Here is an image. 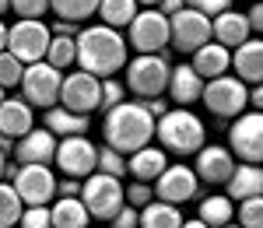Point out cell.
I'll return each instance as SVG.
<instances>
[{
	"mask_svg": "<svg viewBox=\"0 0 263 228\" xmlns=\"http://www.w3.org/2000/svg\"><path fill=\"white\" fill-rule=\"evenodd\" d=\"M78 70H88L95 78H112L116 70H123L126 63V39L120 28L109 25H91V28H78Z\"/></svg>",
	"mask_w": 263,
	"mask_h": 228,
	"instance_id": "cell-1",
	"label": "cell"
},
{
	"mask_svg": "<svg viewBox=\"0 0 263 228\" xmlns=\"http://www.w3.org/2000/svg\"><path fill=\"white\" fill-rule=\"evenodd\" d=\"M102 137H105V144L116 147L120 155H130V151H137V147L155 141V116L141 102L123 99L120 105L105 109V116H102Z\"/></svg>",
	"mask_w": 263,
	"mask_h": 228,
	"instance_id": "cell-2",
	"label": "cell"
},
{
	"mask_svg": "<svg viewBox=\"0 0 263 228\" xmlns=\"http://www.w3.org/2000/svg\"><path fill=\"white\" fill-rule=\"evenodd\" d=\"M155 137L162 141V151H172V155H197L207 141V126L197 112H190L186 105L179 109H165L162 116L155 120Z\"/></svg>",
	"mask_w": 263,
	"mask_h": 228,
	"instance_id": "cell-3",
	"label": "cell"
},
{
	"mask_svg": "<svg viewBox=\"0 0 263 228\" xmlns=\"http://www.w3.org/2000/svg\"><path fill=\"white\" fill-rule=\"evenodd\" d=\"M123 70H126V95H137V99H158L165 95V88H168V70H172V63L168 56L162 53H141V56H134L130 63H123Z\"/></svg>",
	"mask_w": 263,
	"mask_h": 228,
	"instance_id": "cell-4",
	"label": "cell"
},
{
	"mask_svg": "<svg viewBox=\"0 0 263 228\" xmlns=\"http://www.w3.org/2000/svg\"><path fill=\"white\" fill-rule=\"evenodd\" d=\"M200 102L218 120H235L239 112H246V105H249V84L239 81V78H228V74L211 78V81H203Z\"/></svg>",
	"mask_w": 263,
	"mask_h": 228,
	"instance_id": "cell-5",
	"label": "cell"
},
{
	"mask_svg": "<svg viewBox=\"0 0 263 228\" xmlns=\"http://www.w3.org/2000/svg\"><path fill=\"white\" fill-rule=\"evenodd\" d=\"M60 81H63V70L49 67L46 60H35V63H25L21 70V99L32 105V109H49V105L60 102Z\"/></svg>",
	"mask_w": 263,
	"mask_h": 228,
	"instance_id": "cell-6",
	"label": "cell"
},
{
	"mask_svg": "<svg viewBox=\"0 0 263 228\" xmlns=\"http://www.w3.org/2000/svg\"><path fill=\"white\" fill-rule=\"evenodd\" d=\"M81 204L88 207L91 218H99V221H109L116 211L123 207V183L116 176H105V172H91V176H84L81 183Z\"/></svg>",
	"mask_w": 263,
	"mask_h": 228,
	"instance_id": "cell-7",
	"label": "cell"
},
{
	"mask_svg": "<svg viewBox=\"0 0 263 228\" xmlns=\"http://www.w3.org/2000/svg\"><path fill=\"white\" fill-rule=\"evenodd\" d=\"M228 151L232 158L249 162V165H260L263 162V116L253 112H239L232 126H228Z\"/></svg>",
	"mask_w": 263,
	"mask_h": 228,
	"instance_id": "cell-8",
	"label": "cell"
},
{
	"mask_svg": "<svg viewBox=\"0 0 263 228\" xmlns=\"http://www.w3.org/2000/svg\"><path fill=\"white\" fill-rule=\"evenodd\" d=\"M7 176H11V186H14L25 207L57 200V176L49 165H18V168H7Z\"/></svg>",
	"mask_w": 263,
	"mask_h": 228,
	"instance_id": "cell-9",
	"label": "cell"
},
{
	"mask_svg": "<svg viewBox=\"0 0 263 228\" xmlns=\"http://www.w3.org/2000/svg\"><path fill=\"white\" fill-rule=\"evenodd\" d=\"M123 39H126V46H134L137 53H162L165 46H168V18L158 7H144L126 25Z\"/></svg>",
	"mask_w": 263,
	"mask_h": 228,
	"instance_id": "cell-10",
	"label": "cell"
},
{
	"mask_svg": "<svg viewBox=\"0 0 263 228\" xmlns=\"http://www.w3.org/2000/svg\"><path fill=\"white\" fill-rule=\"evenodd\" d=\"M49 46V25L42 18H18L7 28V53H14L21 63L46 60Z\"/></svg>",
	"mask_w": 263,
	"mask_h": 228,
	"instance_id": "cell-11",
	"label": "cell"
},
{
	"mask_svg": "<svg viewBox=\"0 0 263 228\" xmlns=\"http://www.w3.org/2000/svg\"><path fill=\"white\" fill-rule=\"evenodd\" d=\"M95 155H99V147L91 144L84 134H74V137H57V155H53V162H57V168H60L63 176L84 179V176L95 172Z\"/></svg>",
	"mask_w": 263,
	"mask_h": 228,
	"instance_id": "cell-12",
	"label": "cell"
},
{
	"mask_svg": "<svg viewBox=\"0 0 263 228\" xmlns=\"http://www.w3.org/2000/svg\"><path fill=\"white\" fill-rule=\"evenodd\" d=\"M168 42L179 49V53H193L200 49L203 42H211V18L193 11V7H182L168 18Z\"/></svg>",
	"mask_w": 263,
	"mask_h": 228,
	"instance_id": "cell-13",
	"label": "cell"
},
{
	"mask_svg": "<svg viewBox=\"0 0 263 228\" xmlns=\"http://www.w3.org/2000/svg\"><path fill=\"white\" fill-rule=\"evenodd\" d=\"M99 91H102V78L88 74V70H70L60 81V102L63 109L88 116V112L99 109Z\"/></svg>",
	"mask_w": 263,
	"mask_h": 228,
	"instance_id": "cell-14",
	"label": "cell"
},
{
	"mask_svg": "<svg viewBox=\"0 0 263 228\" xmlns=\"http://www.w3.org/2000/svg\"><path fill=\"white\" fill-rule=\"evenodd\" d=\"M155 197L165 200V204H190L193 197H197V189H200V179H197V172L190 165H165L162 176L155 179Z\"/></svg>",
	"mask_w": 263,
	"mask_h": 228,
	"instance_id": "cell-15",
	"label": "cell"
},
{
	"mask_svg": "<svg viewBox=\"0 0 263 228\" xmlns=\"http://www.w3.org/2000/svg\"><path fill=\"white\" fill-rule=\"evenodd\" d=\"M57 155V137L46 126H32L14 141V162L18 165H49Z\"/></svg>",
	"mask_w": 263,
	"mask_h": 228,
	"instance_id": "cell-16",
	"label": "cell"
},
{
	"mask_svg": "<svg viewBox=\"0 0 263 228\" xmlns=\"http://www.w3.org/2000/svg\"><path fill=\"white\" fill-rule=\"evenodd\" d=\"M235 168V158H232V151L224 144H203L197 151V179L200 183H211V186H224V179H228V172Z\"/></svg>",
	"mask_w": 263,
	"mask_h": 228,
	"instance_id": "cell-17",
	"label": "cell"
},
{
	"mask_svg": "<svg viewBox=\"0 0 263 228\" xmlns=\"http://www.w3.org/2000/svg\"><path fill=\"white\" fill-rule=\"evenodd\" d=\"M224 197L232 204L239 200H249V197H263V168L260 165H249V162H235V168L228 172L224 179Z\"/></svg>",
	"mask_w": 263,
	"mask_h": 228,
	"instance_id": "cell-18",
	"label": "cell"
},
{
	"mask_svg": "<svg viewBox=\"0 0 263 228\" xmlns=\"http://www.w3.org/2000/svg\"><path fill=\"white\" fill-rule=\"evenodd\" d=\"M35 126V109L25 102V99H0V134L18 141L21 134H28Z\"/></svg>",
	"mask_w": 263,
	"mask_h": 228,
	"instance_id": "cell-19",
	"label": "cell"
},
{
	"mask_svg": "<svg viewBox=\"0 0 263 228\" xmlns=\"http://www.w3.org/2000/svg\"><path fill=\"white\" fill-rule=\"evenodd\" d=\"M211 39L221 42L224 49H235L239 42L253 39V32H249V21H246L242 11H221V14H214L211 18Z\"/></svg>",
	"mask_w": 263,
	"mask_h": 228,
	"instance_id": "cell-20",
	"label": "cell"
},
{
	"mask_svg": "<svg viewBox=\"0 0 263 228\" xmlns=\"http://www.w3.org/2000/svg\"><path fill=\"white\" fill-rule=\"evenodd\" d=\"M165 165H168V158H165L162 147H155V144H144L126 155V176H134L137 183H155Z\"/></svg>",
	"mask_w": 263,
	"mask_h": 228,
	"instance_id": "cell-21",
	"label": "cell"
},
{
	"mask_svg": "<svg viewBox=\"0 0 263 228\" xmlns=\"http://www.w3.org/2000/svg\"><path fill=\"white\" fill-rule=\"evenodd\" d=\"M232 67H235V78L246 84H260L263 81V42L260 39H246L235 46L232 53Z\"/></svg>",
	"mask_w": 263,
	"mask_h": 228,
	"instance_id": "cell-22",
	"label": "cell"
},
{
	"mask_svg": "<svg viewBox=\"0 0 263 228\" xmlns=\"http://www.w3.org/2000/svg\"><path fill=\"white\" fill-rule=\"evenodd\" d=\"M197 74H200L203 81H211V78H221L228 74V67H232V49H224L221 42H203L200 49H193V63H190Z\"/></svg>",
	"mask_w": 263,
	"mask_h": 228,
	"instance_id": "cell-23",
	"label": "cell"
},
{
	"mask_svg": "<svg viewBox=\"0 0 263 228\" xmlns=\"http://www.w3.org/2000/svg\"><path fill=\"white\" fill-rule=\"evenodd\" d=\"M172 99L179 105H193L197 99H200L203 91V78L190 67V63H176L172 70H168V88H165Z\"/></svg>",
	"mask_w": 263,
	"mask_h": 228,
	"instance_id": "cell-24",
	"label": "cell"
},
{
	"mask_svg": "<svg viewBox=\"0 0 263 228\" xmlns=\"http://www.w3.org/2000/svg\"><path fill=\"white\" fill-rule=\"evenodd\" d=\"M91 214L81 204V197H57L49 207V225L53 228H88Z\"/></svg>",
	"mask_w": 263,
	"mask_h": 228,
	"instance_id": "cell-25",
	"label": "cell"
},
{
	"mask_svg": "<svg viewBox=\"0 0 263 228\" xmlns=\"http://www.w3.org/2000/svg\"><path fill=\"white\" fill-rule=\"evenodd\" d=\"M46 130L53 137H74V134H88V116L84 112H70L63 105H49L46 109Z\"/></svg>",
	"mask_w": 263,
	"mask_h": 228,
	"instance_id": "cell-26",
	"label": "cell"
},
{
	"mask_svg": "<svg viewBox=\"0 0 263 228\" xmlns=\"http://www.w3.org/2000/svg\"><path fill=\"white\" fill-rule=\"evenodd\" d=\"M179 225H182V211L176 204L151 200L147 207L137 211V228H179Z\"/></svg>",
	"mask_w": 263,
	"mask_h": 228,
	"instance_id": "cell-27",
	"label": "cell"
},
{
	"mask_svg": "<svg viewBox=\"0 0 263 228\" xmlns=\"http://www.w3.org/2000/svg\"><path fill=\"white\" fill-rule=\"evenodd\" d=\"M137 11H141L137 0H99V7H95L102 25H109V28H126Z\"/></svg>",
	"mask_w": 263,
	"mask_h": 228,
	"instance_id": "cell-28",
	"label": "cell"
},
{
	"mask_svg": "<svg viewBox=\"0 0 263 228\" xmlns=\"http://www.w3.org/2000/svg\"><path fill=\"white\" fill-rule=\"evenodd\" d=\"M78 35H53L49 32V46H46V63L57 67V70H70L78 63V46H74Z\"/></svg>",
	"mask_w": 263,
	"mask_h": 228,
	"instance_id": "cell-29",
	"label": "cell"
},
{
	"mask_svg": "<svg viewBox=\"0 0 263 228\" xmlns=\"http://www.w3.org/2000/svg\"><path fill=\"white\" fill-rule=\"evenodd\" d=\"M200 218L207 228H221V225H228L232 218H235V204L228 200V197H221V193H214V197H203L200 200Z\"/></svg>",
	"mask_w": 263,
	"mask_h": 228,
	"instance_id": "cell-30",
	"label": "cell"
},
{
	"mask_svg": "<svg viewBox=\"0 0 263 228\" xmlns=\"http://www.w3.org/2000/svg\"><path fill=\"white\" fill-rule=\"evenodd\" d=\"M49 7L60 14V21H70V25H78V21H88L91 14H95L99 0H49Z\"/></svg>",
	"mask_w": 263,
	"mask_h": 228,
	"instance_id": "cell-31",
	"label": "cell"
},
{
	"mask_svg": "<svg viewBox=\"0 0 263 228\" xmlns=\"http://www.w3.org/2000/svg\"><path fill=\"white\" fill-rule=\"evenodd\" d=\"M21 207H25V204L18 200V193H14V186L0 179V228H11V225H18V214H21Z\"/></svg>",
	"mask_w": 263,
	"mask_h": 228,
	"instance_id": "cell-32",
	"label": "cell"
},
{
	"mask_svg": "<svg viewBox=\"0 0 263 228\" xmlns=\"http://www.w3.org/2000/svg\"><path fill=\"white\" fill-rule=\"evenodd\" d=\"M95 172H105V176L123 179L126 176V155H120L116 147H109V144H102L99 155H95Z\"/></svg>",
	"mask_w": 263,
	"mask_h": 228,
	"instance_id": "cell-33",
	"label": "cell"
},
{
	"mask_svg": "<svg viewBox=\"0 0 263 228\" xmlns=\"http://www.w3.org/2000/svg\"><path fill=\"white\" fill-rule=\"evenodd\" d=\"M235 218H239V225H242V228H263V200H260V197L239 200Z\"/></svg>",
	"mask_w": 263,
	"mask_h": 228,
	"instance_id": "cell-34",
	"label": "cell"
},
{
	"mask_svg": "<svg viewBox=\"0 0 263 228\" xmlns=\"http://www.w3.org/2000/svg\"><path fill=\"white\" fill-rule=\"evenodd\" d=\"M21 70H25V63L14 56V53H0V88L7 91V88H18V81H21Z\"/></svg>",
	"mask_w": 263,
	"mask_h": 228,
	"instance_id": "cell-35",
	"label": "cell"
},
{
	"mask_svg": "<svg viewBox=\"0 0 263 228\" xmlns=\"http://www.w3.org/2000/svg\"><path fill=\"white\" fill-rule=\"evenodd\" d=\"M18 228H53L49 225V204H28V207H21Z\"/></svg>",
	"mask_w": 263,
	"mask_h": 228,
	"instance_id": "cell-36",
	"label": "cell"
},
{
	"mask_svg": "<svg viewBox=\"0 0 263 228\" xmlns=\"http://www.w3.org/2000/svg\"><path fill=\"white\" fill-rule=\"evenodd\" d=\"M123 99H126L123 81H116V78H102V91H99V109H102V112L112 109V105H120Z\"/></svg>",
	"mask_w": 263,
	"mask_h": 228,
	"instance_id": "cell-37",
	"label": "cell"
},
{
	"mask_svg": "<svg viewBox=\"0 0 263 228\" xmlns=\"http://www.w3.org/2000/svg\"><path fill=\"white\" fill-rule=\"evenodd\" d=\"M155 200V189H151V183H130V186H123V204H130V207H147Z\"/></svg>",
	"mask_w": 263,
	"mask_h": 228,
	"instance_id": "cell-38",
	"label": "cell"
},
{
	"mask_svg": "<svg viewBox=\"0 0 263 228\" xmlns=\"http://www.w3.org/2000/svg\"><path fill=\"white\" fill-rule=\"evenodd\" d=\"M11 11L18 18H42L49 11V0H11Z\"/></svg>",
	"mask_w": 263,
	"mask_h": 228,
	"instance_id": "cell-39",
	"label": "cell"
},
{
	"mask_svg": "<svg viewBox=\"0 0 263 228\" xmlns=\"http://www.w3.org/2000/svg\"><path fill=\"white\" fill-rule=\"evenodd\" d=\"M186 7H193V11H200L207 18H214V14H221L232 7V0H186Z\"/></svg>",
	"mask_w": 263,
	"mask_h": 228,
	"instance_id": "cell-40",
	"label": "cell"
},
{
	"mask_svg": "<svg viewBox=\"0 0 263 228\" xmlns=\"http://www.w3.org/2000/svg\"><path fill=\"white\" fill-rule=\"evenodd\" d=\"M109 221H112V228H137V207L123 204V207L116 211V214H112Z\"/></svg>",
	"mask_w": 263,
	"mask_h": 228,
	"instance_id": "cell-41",
	"label": "cell"
},
{
	"mask_svg": "<svg viewBox=\"0 0 263 228\" xmlns=\"http://www.w3.org/2000/svg\"><path fill=\"white\" fill-rule=\"evenodd\" d=\"M246 21H249V32H253V35H260V32H263V7H260V0H253V7H249Z\"/></svg>",
	"mask_w": 263,
	"mask_h": 228,
	"instance_id": "cell-42",
	"label": "cell"
},
{
	"mask_svg": "<svg viewBox=\"0 0 263 228\" xmlns=\"http://www.w3.org/2000/svg\"><path fill=\"white\" fill-rule=\"evenodd\" d=\"M78 193H81V179H70V176H67V179H57V197H78Z\"/></svg>",
	"mask_w": 263,
	"mask_h": 228,
	"instance_id": "cell-43",
	"label": "cell"
},
{
	"mask_svg": "<svg viewBox=\"0 0 263 228\" xmlns=\"http://www.w3.org/2000/svg\"><path fill=\"white\" fill-rule=\"evenodd\" d=\"M137 102H141L144 109H147V112H151V116H155V120H158V116H162L165 109H168V105L162 102V95H158V99H137Z\"/></svg>",
	"mask_w": 263,
	"mask_h": 228,
	"instance_id": "cell-44",
	"label": "cell"
},
{
	"mask_svg": "<svg viewBox=\"0 0 263 228\" xmlns=\"http://www.w3.org/2000/svg\"><path fill=\"white\" fill-rule=\"evenodd\" d=\"M186 7V0H158V11H162L165 18H172L176 11H182Z\"/></svg>",
	"mask_w": 263,
	"mask_h": 228,
	"instance_id": "cell-45",
	"label": "cell"
},
{
	"mask_svg": "<svg viewBox=\"0 0 263 228\" xmlns=\"http://www.w3.org/2000/svg\"><path fill=\"white\" fill-rule=\"evenodd\" d=\"M49 32H53V35H78V28H74L70 21H57V25H49Z\"/></svg>",
	"mask_w": 263,
	"mask_h": 228,
	"instance_id": "cell-46",
	"label": "cell"
},
{
	"mask_svg": "<svg viewBox=\"0 0 263 228\" xmlns=\"http://www.w3.org/2000/svg\"><path fill=\"white\" fill-rule=\"evenodd\" d=\"M249 105L260 112V105H263V88H260V84H253V91H249Z\"/></svg>",
	"mask_w": 263,
	"mask_h": 228,
	"instance_id": "cell-47",
	"label": "cell"
},
{
	"mask_svg": "<svg viewBox=\"0 0 263 228\" xmlns=\"http://www.w3.org/2000/svg\"><path fill=\"white\" fill-rule=\"evenodd\" d=\"M179 228H207V225H203L200 218H182V225H179Z\"/></svg>",
	"mask_w": 263,
	"mask_h": 228,
	"instance_id": "cell-48",
	"label": "cell"
},
{
	"mask_svg": "<svg viewBox=\"0 0 263 228\" xmlns=\"http://www.w3.org/2000/svg\"><path fill=\"white\" fill-rule=\"evenodd\" d=\"M7 168H11L7 165V151H0V179H7Z\"/></svg>",
	"mask_w": 263,
	"mask_h": 228,
	"instance_id": "cell-49",
	"label": "cell"
},
{
	"mask_svg": "<svg viewBox=\"0 0 263 228\" xmlns=\"http://www.w3.org/2000/svg\"><path fill=\"white\" fill-rule=\"evenodd\" d=\"M4 49H7V25L0 21V53H4Z\"/></svg>",
	"mask_w": 263,
	"mask_h": 228,
	"instance_id": "cell-50",
	"label": "cell"
},
{
	"mask_svg": "<svg viewBox=\"0 0 263 228\" xmlns=\"http://www.w3.org/2000/svg\"><path fill=\"white\" fill-rule=\"evenodd\" d=\"M137 7H158V0H137Z\"/></svg>",
	"mask_w": 263,
	"mask_h": 228,
	"instance_id": "cell-51",
	"label": "cell"
},
{
	"mask_svg": "<svg viewBox=\"0 0 263 228\" xmlns=\"http://www.w3.org/2000/svg\"><path fill=\"white\" fill-rule=\"evenodd\" d=\"M4 11H11V0H0V14H4Z\"/></svg>",
	"mask_w": 263,
	"mask_h": 228,
	"instance_id": "cell-52",
	"label": "cell"
},
{
	"mask_svg": "<svg viewBox=\"0 0 263 228\" xmlns=\"http://www.w3.org/2000/svg\"><path fill=\"white\" fill-rule=\"evenodd\" d=\"M221 228H242V225H232V221H228V225H221Z\"/></svg>",
	"mask_w": 263,
	"mask_h": 228,
	"instance_id": "cell-53",
	"label": "cell"
},
{
	"mask_svg": "<svg viewBox=\"0 0 263 228\" xmlns=\"http://www.w3.org/2000/svg\"><path fill=\"white\" fill-rule=\"evenodd\" d=\"M0 99H4V88H0Z\"/></svg>",
	"mask_w": 263,
	"mask_h": 228,
	"instance_id": "cell-54",
	"label": "cell"
},
{
	"mask_svg": "<svg viewBox=\"0 0 263 228\" xmlns=\"http://www.w3.org/2000/svg\"><path fill=\"white\" fill-rule=\"evenodd\" d=\"M11 228H18V225H11Z\"/></svg>",
	"mask_w": 263,
	"mask_h": 228,
	"instance_id": "cell-55",
	"label": "cell"
},
{
	"mask_svg": "<svg viewBox=\"0 0 263 228\" xmlns=\"http://www.w3.org/2000/svg\"><path fill=\"white\" fill-rule=\"evenodd\" d=\"M249 4H253V0H249Z\"/></svg>",
	"mask_w": 263,
	"mask_h": 228,
	"instance_id": "cell-56",
	"label": "cell"
}]
</instances>
